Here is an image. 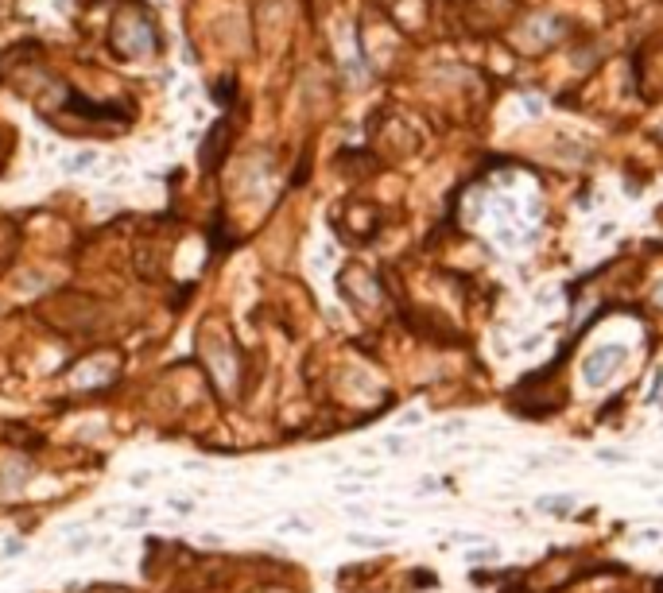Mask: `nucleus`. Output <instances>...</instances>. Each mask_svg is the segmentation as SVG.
I'll return each instance as SVG.
<instances>
[{"label": "nucleus", "mask_w": 663, "mask_h": 593, "mask_svg": "<svg viewBox=\"0 0 663 593\" xmlns=\"http://www.w3.org/2000/svg\"><path fill=\"white\" fill-rule=\"evenodd\" d=\"M629 357V349L625 345H605V349H594L586 357V365H582V376H586V384L590 388H601L609 376L621 368V361Z\"/></svg>", "instance_id": "2"}, {"label": "nucleus", "mask_w": 663, "mask_h": 593, "mask_svg": "<svg viewBox=\"0 0 663 593\" xmlns=\"http://www.w3.org/2000/svg\"><path fill=\"white\" fill-rule=\"evenodd\" d=\"M539 508H547V512H567V508H574V500H570V497H562V500H539Z\"/></svg>", "instance_id": "3"}, {"label": "nucleus", "mask_w": 663, "mask_h": 593, "mask_svg": "<svg viewBox=\"0 0 663 593\" xmlns=\"http://www.w3.org/2000/svg\"><path fill=\"white\" fill-rule=\"evenodd\" d=\"M113 47L128 58H148L155 51V28L148 20H120L113 31Z\"/></svg>", "instance_id": "1"}, {"label": "nucleus", "mask_w": 663, "mask_h": 593, "mask_svg": "<svg viewBox=\"0 0 663 593\" xmlns=\"http://www.w3.org/2000/svg\"><path fill=\"white\" fill-rule=\"evenodd\" d=\"M656 303H659V306H663V287H659V291H656Z\"/></svg>", "instance_id": "4"}]
</instances>
